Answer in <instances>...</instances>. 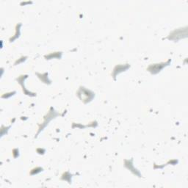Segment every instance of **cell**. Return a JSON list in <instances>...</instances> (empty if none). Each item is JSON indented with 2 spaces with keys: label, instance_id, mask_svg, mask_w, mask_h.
<instances>
[{
  "label": "cell",
  "instance_id": "5b68a950",
  "mask_svg": "<svg viewBox=\"0 0 188 188\" xmlns=\"http://www.w3.org/2000/svg\"><path fill=\"white\" fill-rule=\"evenodd\" d=\"M125 166L129 169V171H131L132 172L134 173V174L139 176H140V173H139L138 171H137V170H136L135 168H134V167H133L132 159H131V160H126V161H125Z\"/></svg>",
  "mask_w": 188,
  "mask_h": 188
},
{
  "label": "cell",
  "instance_id": "9c48e42d",
  "mask_svg": "<svg viewBox=\"0 0 188 188\" xmlns=\"http://www.w3.org/2000/svg\"><path fill=\"white\" fill-rule=\"evenodd\" d=\"M43 171V169L41 168V167H36V168L33 169L32 171H31V174H37V173H39L40 172V171Z\"/></svg>",
  "mask_w": 188,
  "mask_h": 188
},
{
  "label": "cell",
  "instance_id": "7a4b0ae2",
  "mask_svg": "<svg viewBox=\"0 0 188 188\" xmlns=\"http://www.w3.org/2000/svg\"><path fill=\"white\" fill-rule=\"evenodd\" d=\"M58 115V114L57 113H55V112L54 111V109H53L52 107H51V110H50V111L49 112V113L47 114V115H46V116L44 118V121H43V124H42V126L40 127V129H39L38 134V133L40 132V131L43 130V128H44L45 126H46V124H48L49 122V121H51V120L52 119V118H54V117H56Z\"/></svg>",
  "mask_w": 188,
  "mask_h": 188
},
{
  "label": "cell",
  "instance_id": "3957f363",
  "mask_svg": "<svg viewBox=\"0 0 188 188\" xmlns=\"http://www.w3.org/2000/svg\"><path fill=\"white\" fill-rule=\"evenodd\" d=\"M169 63V62H167V63H160V64H154V65H150L149 68L148 69V70L150 72H152V73H156L158 72H159L163 68L167 65V64Z\"/></svg>",
  "mask_w": 188,
  "mask_h": 188
},
{
  "label": "cell",
  "instance_id": "277c9868",
  "mask_svg": "<svg viewBox=\"0 0 188 188\" xmlns=\"http://www.w3.org/2000/svg\"><path fill=\"white\" fill-rule=\"evenodd\" d=\"M129 65H119L115 66V68L114 69V71H113V73L114 78H115V76H116L117 74H118V73H121V72L125 71L126 69H129Z\"/></svg>",
  "mask_w": 188,
  "mask_h": 188
},
{
  "label": "cell",
  "instance_id": "8992f818",
  "mask_svg": "<svg viewBox=\"0 0 188 188\" xmlns=\"http://www.w3.org/2000/svg\"><path fill=\"white\" fill-rule=\"evenodd\" d=\"M37 75H38V76H39L38 77L42 80V81L43 82L49 83V84H50V82H50L48 79V73H45L44 74H39V73H37Z\"/></svg>",
  "mask_w": 188,
  "mask_h": 188
},
{
  "label": "cell",
  "instance_id": "6da1fadb",
  "mask_svg": "<svg viewBox=\"0 0 188 188\" xmlns=\"http://www.w3.org/2000/svg\"><path fill=\"white\" fill-rule=\"evenodd\" d=\"M77 96L84 103L91 102L94 96V93L89 90L85 89L84 88H81L77 93Z\"/></svg>",
  "mask_w": 188,
  "mask_h": 188
},
{
  "label": "cell",
  "instance_id": "ba28073f",
  "mask_svg": "<svg viewBox=\"0 0 188 188\" xmlns=\"http://www.w3.org/2000/svg\"><path fill=\"white\" fill-rule=\"evenodd\" d=\"M20 27H21V24H19V25L16 26V35H15V36L13 37V38L10 39V42H12V41H13V40H15V39L17 38L18 37H19V36H18V35H17V33H18V35H19V34H20Z\"/></svg>",
  "mask_w": 188,
  "mask_h": 188
},
{
  "label": "cell",
  "instance_id": "52a82bcc",
  "mask_svg": "<svg viewBox=\"0 0 188 188\" xmlns=\"http://www.w3.org/2000/svg\"><path fill=\"white\" fill-rule=\"evenodd\" d=\"M61 56H62V53L61 52H54L53 54H50L49 55L46 56V58H48L49 59H51V58H60Z\"/></svg>",
  "mask_w": 188,
  "mask_h": 188
}]
</instances>
